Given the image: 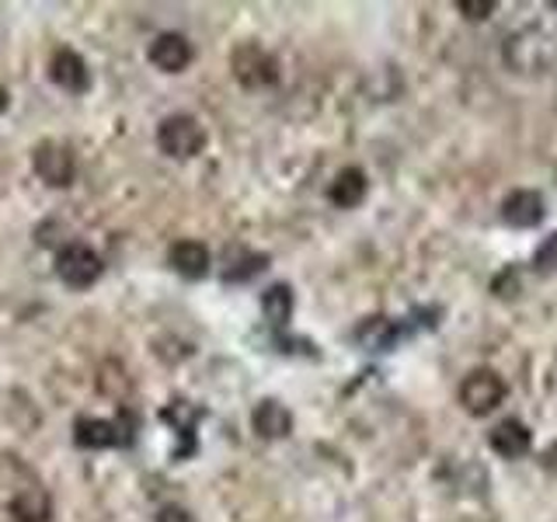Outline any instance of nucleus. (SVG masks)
I'll use <instances>...</instances> for the list:
<instances>
[{
  "instance_id": "obj_17",
  "label": "nucleus",
  "mask_w": 557,
  "mask_h": 522,
  "mask_svg": "<svg viewBox=\"0 0 557 522\" xmlns=\"http://www.w3.org/2000/svg\"><path fill=\"white\" fill-rule=\"evenodd\" d=\"M269 265V254H251V251H240V254H226V269H223V278L226 283H248L258 272H265Z\"/></svg>"
},
{
  "instance_id": "obj_19",
  "label": "nucleus",
  "mask_w": 557,
  "mask_h": 522,
  "mask_svg": "<svg viewBox=\"0 0 557 522\" xmlns=\"http://www.w3.org/2000/svg\"><path fill=\"white\" fill-rule=\"evenodd\" d=\"M495 0H457V11L467 17V22H484V17L495 14Z\"/></svg>"
},
{
  "instance_id": "obj_12",
  "label": "nucleus",
  "mask_w": 557,
  "mask_h": 522,
  "mask_svg": "<svg viewBox=\"0 0 557 522\" xmlns=\"http://www.w3.org/2000/svg\"><path fill=\"white\" fill-rule=\"evenodd\" d=\"M168 261L182 278H191V283H196V278H206V272H209V248L199 240H178V244H171Z\"/></svg>"
},
{
  "instance_id": "obj_8",
  "label": "nucleus",
  "mask_w": 557,
  "mask_h": 522,
  "mask_svg": "<svg viewBox=\"0 0 557 522\" xmlns=\"http://www.w3.org/2000/svg\"><path fill=\"white\" fill-rule=\"evenodd\" d=\"M74 443L81 449H112L133 443V435L119 422H104V418H77L74 422Z\"/></svg>"
},
{
  "instance_id": "obj_23",
  "label": "nucleus",
  "mask_w": 557,
  "mask_h": 522,
  "mask_svg": "<svg viewBox=\"0 0 557 522\" xmlns=\"http://www.w3.org/2000/svg\"><path fill=\"white\" fill-rule=\"evenodd\" d=\"M8 101H11V98H8V91H4V87H0V112H8Z\"/></svg>"
},
{
  "instance_id": "obj_11",
  "label": "nucleus",
  "mask_w": 557,
  "mask_h": 522,
  "mask_svg": "<svg viewBox=\"0 0 557 522\" xmlns=\"http://www.w3.org/2000/svg\"><path fill=\"white\" fill-rule=\"evenodd\" d=\"M366 191H370V178H366L362 167H342L335 174V182L327 185V199L338 209H356L362 206Z\"/></svg>"
},
{
  "instance_id": "obj_9",
  "label": "nucleus",
  "mask_w": 557,
  "mask_h": 522,
  "mask_svg": "<svg viewBox=\"0 0 557 522\" xmlns=\"http://www.w3.org/2000/svg\"><path fill=\"white\" fill-rule=\"evenodd\" d=\"M150 63L164 74H182V70L191 63V42L178 32H161L150 42Z\"/></svg>"
},
{
  "instance_id": "obj_20",
  "label": "nucleus",
  "mask_w": 557,
  "mask_h": 522,
  "mask_svg": "<svg viewBox=\"0 0 557 522\" xmlns=\"http://www.w3.org/2000/svg\"><path fill=\"white\" fill-rule=\"evenodd\" d=\"M157 522H196V515L182 509V505H168V509H161V515H157Z\"/></svg>"
},
{
  "instance_id": "obj_1",
  "label": "nucleus",
  "mask_w": 557,
  "mask_h": 522,
  "mask_svg": "<svg viewBox=\"0 0 557 522\" xmlns=\"http://www.w3.org/2000/svg\"><path fill=\"white\" fill-rule=\"evenodd\" d=\"M157 147H161L168 157H178V161H188V157L202 153L206 147V129L196 115H168L161 126H157Z\"/></svg>"
},
{
  "instance_id": "obj_16",
  "label": "nucleus",
  "mask_w": 557,
  "mask_h": 522,
  "mask_svg": "<svg viewBox=\"0 0 557 522\" xmlns=\"http://www.w3.org/2000/svg\"><path fill=\"white\" fill-rule=\"evenodd\" d=\"M11 512L17 522H49V498L39 487H28V492H22L11 501Z\"/></svg>"
},
{
  "instance_id": "obj_3",
  "label": "nucleus",
  "mask_w": 557,
  "mask_h": 522,
  "mask_svg": "<svg viewBox=\"0 0 557 522\" xmlns=\"http://www.w3.org/2000/svg\"><path fill=\"white\" fill-rule=\"evenodd\" d=\"M32 167L52 188H66L77 174L74 150H70L66 144H60V139H42V144L32 150Z\"/></svg>"
},
{
  "instance_id": "obj_2",
  "label": "nucleus",
  "mask_w": 557,
  "mask_h": 522,
  "mask_svg": "<svg viewBox=\"0 0 557 522\" xmlns=\"http://www.w3.org/2000/svg\"><path fill=\"white\" fill-rule=\"evenodd\" d=\"M505 400V380L495 370H474L460 383V405L467 414L487 418Z\"/></svg>"
},
{
  "instance_id": "obj_18",
  "label": "nucleus",
  "mask_w": 557,
  "mask_h": 522,
  "mask_svg": "<svg viewBox=\"0 0 557 522\" xmlns=\"http://www.w3.org/2000/svg\"><path fill=\"white\" fill-rule=\"evenodd\" d=\"M533 269H536V272H557V234H550V237L533 251Z\"/></svg>"
},
{
  "instance_id": "obj_5",
  "label": "nucleus",
  "mask_w": 557,
  "mask_h": 522,
  "mask_svg": "<svg viewBox=\"0 0 557 522\" xmlns=\"http://www.w3.org/2000/svg\"><path fill=\"white\" fill-rule=\"evenodd\" d=\"M57 275L70 289H87L91 283H98L101 258L87 248V244H66V248L57 254Z\"/></svg>"
},
{
  "instance_id": "obj_4",
  "label": "nucleus",
  "mask_w": 557,
  "mask_h": 522,
  "mask_svg": "<svg viewBox=\"0 0 557 522\" xmlns=\"http://www.w3.org/2000/svg\"><path fill=\"white\" fill-rule=\"evenodd\" d=\"M234 77L248 87V91H258V87H272L278 80V63L272 52H265L255 42H244L234 49Z\"/></svg>"
},
{
  "instance_id": "obj_7",
  "label": "nucleus",
  "mask_w": 557,
  "mask_h": 522,
  "mask_svg": "<svg viewBox=\"0 0 557 522\" xmlns=\"http://www.w3.org/2000/svg\"><path fill=\"white\" fill-rule=\"evenodd\" d=\"M487 446H492V452H498L502 460H519L533 449V432L527 422H519V418H502V422L487 432Z\"/></svg>"
},
{
  "instance_id": "obj_22",
  "label": "nucleus",
  "mask_w": 557,
  "mask_h": 522,
  "mask_svg": "<svg viewBox=\"0 0 557 522\" xmlns=\"http://www.w3.org/2000/svg\"><path fill=\"white\" fill-rule=\"evenodd\" d=\"M544 467H547V470H557V443L547 446V452H544Z\"/></svg>"
},
{
  "instance_id": "obj_6",
  "label": "nucleus",
  "mask_w": 557,
  "mask_h": 522,
  "mask_svg": "<svg viewBox=\"0 0 557 522\" xmlns=\"http://www.w3.org/2000/svg\"><path fill=\"white\" fill-rule=\"evenodd\" d=\"M502 220L516 226V231H530V226L544 223V196L533 188H512L509 196L502 199Z\"/></svg>"
},
{
  "instance_id": "obj_10",
  "label": "nucleus",
  "mask_w": 557,
  "mask_h": 522,
  "mask_svg": "<svg viewBox=\"0 0 557 522\" xmlns=\"http://www.w3.org/2000/svg\"><path fill=\"white\" fill-rule=\"evenodd\" d=\"M49 77H52V84L63 87V91H70V95H84L87 87H91V70H87V63L77 57L74 49H60L57 57H52Z\"/></svg>"
},
{
  "instance_id": "obj_13",
  "label": "nucleus",
  "mask_w": 557,
  "mask_h": 522,
  "mask_svg": "<svg viewBox=\"0 0 557 522\" xmlns=\"http://www.w3.org/2000/svg\"><path fill=\"white\" fill-rule=\"evenodd\" d=\"M251 428L261 435V439H286L293 432V414L286 405H278V400H261L251 414Z\"/></svg>"
},
{
  "instance_id": "obj_14",
  "label": "nucleus",
  "mask_w": 557,
  "mask_h": 522,
  "mask_svg": "<svg viewBox=\"0 0 557 522\" xmlns=\"http://www.w3.org/2000/svg\"><path fill=\"white\" fill-rule=\"evenodd\" d=\"M400 338V327L391 318H370L356 327V341L370 352H391Z\"/></svg>"
},
{
  "instance_id": "obj_15",
  "label": "nucleus",
  "mask_w": 557,
  "mask_h": 522,
  "mask_svg": "<svg viewBox=\"0 0 557 522\" xmlns=\"http://www.w3.org/2000/svg\"><path fill=\"white\" fill-rule=\"evenodd\" d=\"M261 310H265V321L272 327H286L293 318V289L286 283H275L261 293Z\"/></svg>"
},
{
  "instance_id": "obj_21",
  "label": "nucleus",
  "mask_w": 557,
  "mask_h": 522,
  "mask_svg": "<svg viewBox=\"0 0 557 522\" xmlns=\"http://www.w3.org/2000/svg\"><path fill=\"white\" fill-rule=\"evenodd\" d=\"M178 414H182V400H178L174 408H164V411H161L164 422H178ZM182 435H191V422H182Z\"/></svg>"
}]
</instances>
